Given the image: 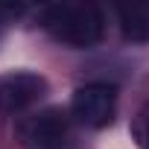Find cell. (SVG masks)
<instances>
[{
    "label": "cell",
    "mask_w": 149,
    "mask_h": 149,
    "mask_svg": "<svg viewBox=\"0 0 149 149\" xmlns=\"http://www.w3.org/2000/svg\"><path fill=\"white\" fill-rule=\"evenodd\" d=\"M114 108H117V91L111 85L94 82V85H82L73 94L70 111L82 126L88 129H102L114 120Z\"/></svg>",
    "instance_id": "3"
},
{
    "label": "cell",
    "mask_w": 149,
    "mask_h": 149,
    "mask_svg": "<svg viewBox=\"0 0 149 149\" xmlns=\"http://www.w3.org/2000/svg\"><path fill=\"white\" fill-rule=\"evenodd\" d=\"M47 94V79L29 70H12L0 76V111L15 114L35 105Z\"/></svg>",
    "instance_id": "4"
},
{
    "label": "cell",
    "mask_w": 149,
    "mask_h": 149,
    "mask_svg": "<svg viewBox=\"0 0 149 149\" xmlns=\"http://www.w3.org/2000/svg\"><path fill=\"white\" fill-rule=\"evenodd\" d=\"M41 24L56 41L67 47H94L105 29L100 6L85 3V0H67V3L47 6L41 12Z\"/></svg>",
    "instance_id": "1"
},
{
    "label": "cell",
    "mask_w": 149,
    "mask_h": 149,
    "mask_svg": "<svg viewBox=\"0 0 149 149\" xmlns=\"http://www.w3.org/2000/svg\"><path fill=\"white\" fill-rule=\"evenodd\" d=\"M132 134H134V143L140 149H149V100L140 105V111L134 114V123H132Z\"/></svg>",
    "instance_id": "6"
},
{
    "label": "cell",
    "mask_w": 149,
    "mask_h": 149,
    "mask_svg": "<svg viewBox=\"0 0 149 149\" xmlns=\"http://www.w3.org/2000/svg\"><path fill=\"white\" fill-rule=\"evenodd\" d=\"M18 137L26 149H61L70 137V120L61 108H44L18 123Z\"/></svg>",
    "instance_id": "2"
},
{
    "label": "cell",
    "mask_w": 149,
    "mask_h": 149,
    "mask_svg": "<svg viewBox=\"0 0 149 149\" xmlns=\"http://www.w3.org/2000/svg\"><path fill=\"white\" fill-rule=\"evenodd\" d=\"M24 9L26 6H21V3H0V24H6V21L24 15Z\"/></svg>",
    "instance_id": "7"
},
{
    "label": "cell",
    "mask_w": 149,
    "mask_h": 149,
    "mask_svg": "<svg viewBox=\"0 0 149 149\" xmlns=\"http://www.w3.org/2000/svg\"><path fill=\"white\" fill-rule=\"evenodd\" d=\"M120 29L129 41H149V0H132L117 6Z\"/></svg>",
    "instance_id": "5"
}]
</instances>
